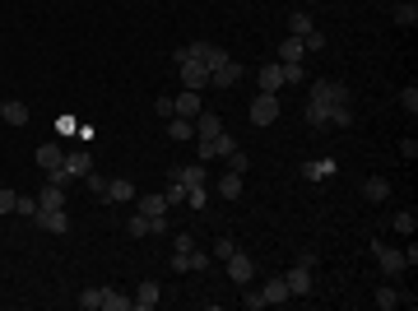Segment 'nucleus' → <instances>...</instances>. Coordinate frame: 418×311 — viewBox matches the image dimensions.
Masks as SVG:
<instances>
[{
	"label": "nucleus",
	"instance_id": "obj_2",
	"mask_svg": "<svg viewBox=\"0 0 418 311\" xmlns=\"http://www.w3.org/2000/svg\"><path fill=\"white\" fill-rule=\"evenodd\" d=\"M372 256H376V265H381V274H386V279H400L404 269H409V265H404V256L395 247H386L381 237H372Z\"/></svg>",
	"mask_w": 418,
	"mask_h": 311
},
{
	"label": "nucleus",
	"instance_id": "obj_40",
	"mask_svg": "<svg viewBox=\"0 0 418 311\" xmlns=\"http://www.w3.org/2000/svg\"><path fill=\"white\" fill-rule=\"evenodd\" d=\"M15 200H19V190L0 186V214H15Z\"/></svg>",
	"mask_w": 418,
	"mask_h": 311
},
{
	"label": "nucleus",
	"instance_id": "obj_45",
	"mask_svg": "<svg viewBox=\"0 0 418 311\" xmlns=\"http://www.w3.org/2000/svg\"><path fill=\"white\" fill-rule=\"evenodd\" d=\"M172 247H177V251H195V237H191V233H177V237H172Z\"/></svg>",
	"mask_w": 418,
	"mask_h": 311
},
{
	"label": "nucleus",
	"instance_id": "obj_13",
	"mask_svg": "<svg viewBox=\"0 0 418 311\" xmlns=\"http://www.w3.org/2000/svg\"><path fill=\"white\" fill-rule=\"evenodd\" d=\"M37 228H46V233H70V214L65 209H37Z\"/></svg>",
	"mask_w": 418,
	"mask_h": 311
},
{
	"label": "nucleus",
	"instance_id": "obj_32",
	"mask_svg": "<svg viewBox=\"0 0 418 311\" xmlns=\"http://www.w3.org/2000/svg\"><path fill=\"white\" fill-rule=\"evenodd\" d=\"M75 302H79L84 311H103V288H84V293H79Z\"/></svg>",
	"mask_w": 418,
	"mask_h": 311
},
{
	"label": "nucleus",
	"instance_id": "obj_27",
	"mask_svg": "<svg viewBox=\"0 0 418 311\" xmlns=\"http://www.w3.org/2000/svg\"><path fill=\"white\" fill-rule=\"evenodd\" d=\"M130 307H135V302L125 293H116L112 283H103V311H130Z\"/></svg>",
	"mask_w": 418,
	"mask_h": 311
},
{
	"label": "nucleus",
	"instance_id": "obj_30",
	"mask_svg": "<svg viewBox=\"0 0 418 311\" xmlns=\"http://www.w3.org/2000/svg\"><path fill=\"white\" fill-rule=\"evenodd\" d=\"M390 228H395V233H404V237H414V228H418V214H414V209H400V214L390 218Z\"/></svg>",
	"mask_w": 418,
	"mask_h": 311
},
{
	"label": "nucleus",
	"instance_id": "obj_23",
	"mask_svg": "<svg viewBox=\"0 0 418 311\" xmlns=\"http://www.w3.org/2000/svg\"><path fill=\"white\" fill-rule=\"evenodd\" d=\"M37 209H65V186L46 181V186L37 190Z\"/></svg>",
	"mask_w": 418,
	"mask_h": 311
},
{
	"label": "nucleus",
	"instance_id": "obj_43",
	"mask_svg": "<svg viewBox=\"0 0 418 311\" xmlns=\"http://www.w3.org/2000/svg\"><path fill=\"white\" fill-rule=\"evenodd\" d=\"M168 181H172V177H168ZM163 195H168V204H186V186H182V181H172Z\"/></svg>",
	"mask_w": 418,
	"mask_h": 311
},
{
	"label": "nucleus",
	"instance_id": "obj_47",
	"mask_svg": "<svg viewBox=\"0 0 418 311\" xmlns=\"http://www.w3.org/2000/svg\"><path fill=\"white\" fill-rule=\"evenodd\" d=\"M307 5H316V0H307Z\"/></svg>",
	"mask_w": 418,
	"mask_h": 311
},
{
	"label": "nucleus",
	"instance_id": "obj_5",
	"mask_svg": "<svg viewBox=\"0 0 418 311\" xmlns=\"http://www.w3.org/2000/svg\"><path fill=\"white\" fill-rule=\"evenodd\" d=\"M228 279H232V283H242V288L256 279V260H251L247 251H232V256H228Z\"/></svg>",
	"mask_w": 418,
	"mask_h": 311
},
{
	"label": "nucleus",
	"instance_id": "obj_35",
	"mask_svg": "<svg viewBox=\"0 0 418 311\" xmlns=\"http://www.w3.org/2000/svg\"><path fill=\"white\" fill-rule=\"evenodd\" d=\"M400 107L409 112V116L418 112V89H414V84H404V89H400Z\"/></svg>",
	"mask_w": 418,
	"mask_h": 311
},
{
	"label": "nucleus",
	"instance_id": "obj_18",
	"mask_svg": "<svg viewBox=\"0 0 418 311\" xmlns=\"http://www.w3.org/2000/svg\"><path fill=\"white\" fill-rule=\"evenodd\" d=\"M65 163V149L56 140H46V144H37V168H46V172H56Z\"/></svg>",
	"mask_w": 418,
	"mask_h": 311
},
{
	"label": "nucleus",
	"instance_id": "obj_31",
	"mask_svg": "<svg viewBox=\"0 0 418 311\" xmlns=\"http://www.w3.org/2000/svg\"><path fill=\"white\" fill-rule=\"evenodd\" d=\"M218 195H223V200H237V195H242V177H237V172H223V181H218Z\"/></svg>",
	"mask_w": 418,
	"mask_h": 311
},
{
	"label": "nucleus",
	"instance_id": "obj_8",
	"mask_svg": "<svg viewBox=\"0 0 418 311\" xmlns=\"http://www.w3.org/2000/svg\"><path fill=\"white\" fill-rule=\"evenodd\" d=\"M261 297H265V307H284V302H293V293H288L284 274H270V279H265V288H261Z\"/></svg>",
	"mask_w": 418,
	"mask_h": 311
},
{
	"label": "nucleus",
	"instance_id": "obj_11",
	"mask_svg": "<svg viewBox=\"0 0 418 311\" xmlns=\"http://www.w3.org/2000/svg\"><path fill=\"white\" fill-rule=\"evenodd\" d=\"M130 302H135V311H154L158 302H163V288H158L154 279H144V283L135 288V297H130Z\"/></svg>",
	"mask_w": 418,
	"mask_h": 311
},
{
	"label": "nucleus",
	"instance_id": "obj_12",
	"mask_svg": "<svg viewBox=\"0 0 418 311\" xmlns=\"http://www.w3.org/2000/svg\"><path fill=\"white\" fill-rule=\"evenodd\" d=\"M172 116H191V121H195V116H200V94H195V89H182V94L172 98Z\"/></svg>",
	"mask_w": 418,
	"mask_h": 311
},
{
	"label": "nucleus",
	"instance_id": "obj_7",
	"mask_svg": "<svg viewBox=\"0 0 418 311\" xmlns=\"http://www.w3.org/2000/svg\"><path fill=\"white\" fill-rule=\"evenodd\" d=\"M335 172H340L335 158H307V163H302V181H330Z\"/></svg>",
	"mask_w": 418,
	"mask_h": 311
},
{
	"label": "nucleus",
	"instance_id": "obj_36",
	"mask_svg": "<svg viewBox=\"0 0 418 311\" xmlns=\"http://www.w3.org/2000/svg\"><path fill=\"white\" fill-rule=\"evenodd\" d=\"M125 233H130V237H149V218H144V214L125 218Z\"/></svg>",
	"mask_w": 418,
	"mask_h": 311
},
{
	"label": "nucleus",
	"instance_id": "obj_14",
	"mask_svg": "<svg viewBox=\"0 0 418 311\" xmlns=\"http://www.w3.org/2000/svg\"><path fill=\"white\" fill-rule=\"evenodd\" d=\"M135 204H139V214H144V218H158V214H168V209H172L163 190H149V195H135Z\"/></svg>",
	"mask_w": 418,
	"mask_h": 311
},
{
	"label": "nucleus",
	"instance_id": "obj_42",
	"mask_svg": "<svg viewBox=\"0 0 418 311\" xmlns=\"http://www.w3.org/2000/svg\"><path fill=\"white\" fill-rule=\"evenodd\" d=\"M84 186H89L93 195L103 200V190H107V177H98V172H89V177H84Z\"/></svg>",
	"mask_w": 418,
	"mask_h": 311
},
{
	"label": "nucleus",
	"instance_id": "obj_37",
	"mask_svg": "<svg viewBox=\"0 0 418 311\" xmlns=\"http://www.w3.org/2000/svg\"><path fill=\"white\" fill-rule=\"evenodd\" d=\"M247 168H251V158L242 154V149H232V154H228V172H237V177H242Z\"/></svg>",
	"mask_w": 418,
	"mask_h": 311
},
{
	"label": "nucleus",
	"instance_id": "obj_16",
	"mask_svg": "<svg viewBox=\"0 0 418 311\" xmlns=\"http://www.w3.org/2000/svg\"><path fill=\"white\" fill-rule=\"evenodd\" d=\"M261 94H279V89H284V84H288V79H284V65L279 61H270V65H261Z\"/></svg>",
	"mask_w": 418,
	"mask_h": 311
},
{
	"label": "nucleus",
	"instance_id": "obj_38",
	"mask_svg": "<svg viewBox=\"0 0 418 311\" xmlns=\"http://www.w3.org/2000/svg\"><path fill=\"white\" fill-rule=\"evenodd\" d=\"M232 251H237V242H232V237L223 233V237H218V242H214V260H228Z\"/></svg>",
	"mask_w": 418,
	"mask_h": 311
},
{
	"label": "nucleus",
	"instance_id": "obj_9",
	"mask_svg": "<svg viewBox=\"0 0 418 311\" xmlns=\"http://www.w3.org/2000/svg\"><path fill=\"white\" fill-rule=\"evenodd\" d=\"M242 75H247V70H242V65L228 56V61H223L214 75H209V84H214V89H237V84H242Z\"/></svg>",
	"mask_w": 418,
	"mask_h": 311
},
{
	"label": "nucleus",
	"instance_id": "obj_24",
	"mask_svg": "<svg viewBox=\"0 0 418 311\" xmlns=\"http://www.w3.org/2000/svg\"><path fill=\"white\" fill-rule=\"evenodd\" d=\"M218 130H223L218 112H200V116H195V140H214Z\"/></svg>",
	"mask_w": 418,
	"mask_h": 311
},
{
	"label": "nucleus",
	"instance_id": "obj_26",
	"mask_svg": "<svg viewBox=\"0 0 418 311\" xmlns=\"http://www.w3.org/2000/svg\"><path fill=\"white\" fill-rule=\"evenodd\" d=\"M28 116H33V112L24 107V103H19V98H10V103H5V107H0V121H10V125H28Z\"/></svg>",
	"mask_w": 418,
	"mask_h": 311
},
{
	"label": "nucleus",
	"instance_id": "obj_29",
	"mask_svg": "<svg viewBox=\"0 0 418 311\" xmlns=\"http://www.w3.org/2000/svg\"><path fill=\"white\" fill-rule=\"evenodd\" d=\"M395 24H400V28H414L418 24V5L414 0H400V5H395Z\"/></svg>",
	"mask_w": 418,
	"mask_h": 311
},
{
	"label": "nucleus",
	"instance_id": "obj_21",
	"mask_svg": "<svg viewBox=\"0 0 418 311\" xmlns=\"http://www.w3.org/2000/svg\"><path fill=\"white\" fill-rule=\"evenodd\" d=\"M168 177H172V181H182V186H204V163H186V168H172Z\"/></svg>",
	"mask_w": 418,
	"mask_h": 311
},
{
	"label": "nucleus",
	"instance_id": "obj_1",
	"mask_svg": "<svg viewBox=\"0 0 418 311\" xmlns=\"http://www.w3.org/2000/svg\"><path fill=\"white\" fill-rule=\"evenodd\" d=\"M307 103H325V107H344L349 103V84H340V79H316L311 84Z\"/></svg>",
	"mask_w": 418,
	"mask_h": 311
},
{
	"label": "nucleus",
	"instance_id": "obj_41",
	"mask_svg": "<svg viewBox=\"0 0 418 311\" xmlns=\"http://www.w3.org/2000/svg\"><path fill=\"white\" fill-rule=\"evenodd\" d=\"M15 214L33 218V214H37V200H33V195H19V200H15Z\"/></svg>",
	"mask_w": 418,
	"mask_h": 311
},
{
	"label": "nucleus",
	"instance_id": "obj_6",
	"mask_svg": "<svg viewBox=\"0 0 418 311\" xmlns=\"http://www.w3.org/2000/svg\"><path fill=\"white\" fill-rule=\"evenodd\" d=\"M61 168L70 172L75 181H84V177L93 172V154H89V149H65V163H61Z\"/></svg>",
	"mask_w": 418,
	"mask_h": 311
},
{
	"label": "nucleus",
	"instance_id": "obj_34",
	"mask_svg": "<svg viewBox=\"0 0 418 311\" xmlns=\"http://www.w3.org/2000/svg\"><path fill=\"white\" fill-rule=\"evenodd\" d=\"M186 204L191 209H204L209 204V186H186Z\"/></svg>",
	"mask_w": 418,
	"mask_h": 311
},
{
	"label": "nucleus",
	"instance_id": "obj_33",
	"mask_svg": "<svg viewBox=\"0 0 418 311\" xmlns=\"http://www.w3.org/2000/svg\"><path fill=\"white\" fill-rule=\"evenodd\" d=\"M330 125H335V130H349V125H354V112H349V103H344V107H330Z\"/></svg>",
	"mask_w": 418,
	"mask_h": 311
},
{
	"label": "nucleus",
	"instance_id": "obj_22",
	"mask_svg": "<svg viewBox=\"0 0 418 311\" xmlns=\"http://www.w3.org/2000/svg\"><path fill=\"white\" fill-rule=\"evenodd\" d=\"M372 302H376V307H381V311H395V307H400V302H404V293H400V288H395V279H390V283H381V288L372 293Z\"/></svg>",
	"mask_w": 418,
	"mask_h": 311
},
{
	"label": "nucleus",
	"instance_id": "obj_39",
	"mask_svg": "<svg viewBox=\"0 0 418 311\" xmlns=\"http://www.w3.org/2000/svg\"><path fill=\"white\" fill-rule=\"evenodd\" d=\"M302 47H307V51H325V33H321V28H311L307 37H302Z\"/></svg>",
	"mask_w": 418,
	"mask_h": 311
},
{
	"label": "nucleus",
	"instance_id": "obj_44",
	"mask_svg": "<svg viewBox=\"0 0 418 311\" xmlns=\"http://www.w3.org/2000/svg\"><path fill=\"white\" fill-rule=\"evenodd\" d=\"M400 154L409 158V163H414V158H418V140H414V135H404V140H400Z\"/></svg>",
	"mask_w": 418,
	"mask_h": 311
},
{
	"label": "nucleus",
	"instance_id": "obj_25",
	"mask_svg": "<svg viewBox=\"0 0 418 311\" xmlns=\"http://www.w3.org/2000/svg\"><path fill=\"white\" fill-rule=\"evenodd\" d=\"M168 140H195V121L191 116H168Z\"/></svg>",
	"mask_w": 418,
	"mask_h": 311
},
{
	"label": "nucleus",
	"instance_id": "obj_46",
	"mask_svg": "<svg viewBox=\"0 0 418 311\" xmlns=\"http://www.w3.org/2000/svg\"><path fill=\"white\" fill-rule=\"evenodd\" d=\"M242 307H251V311H261V307H265V297H261V293H247V297H242Z\"/></svg>",
	"mask_w": 418,
	"mask_h": 311
},
{
	"label": "nucleus",
	"instance_id": "obj_17",
	"mask_svg": "<svg viewBox=\"0 0 418 311\" xmlns=\"http://www.w3.org/2000/svg\"><path fill=\"white\" fill-rule=\"evenodd\" d=\"M284 283H288V293H293V297H307L311 293V269H307V265H293V269L284 274Z\"/></svg>",
	"mask_w": 418,
	"mask_h": 311
},
{
	"label": "nucleus",
	"instance_id": "obj_3",
	"mask_svg": "<svg viewBox=\"0 0 418 311\" xmlns=\"http://www.w3.org/2000/svg\"><path fill=\"white\" fill-rule=\"evenodd\" d=\"M251 125H256V130H261V125H275L279 121V94H256L251 98Z\"/></svg>",
	"mask_w": 418,
	"mask_h": 311
},
{
	"label": "nucleus",
	"instance_id": "obj_4",
	"mask_svg": "<svg viewBox=\"0 0 418 311\" xmlns=\"http://www.w3.org/2000/svg\"><path fill=\"white\" fill-rule=\"evenodd\" d=\"M232 149H237V140H232L228 130H218L214 140H195V154H200V163H209V158H228Z\"/></svg>",
	"mask_w": 418,
	"mask_h": 311
},
{
	"label": "nucleus",
	"instance_id": "obj_20",
	"mask_svg": "<svg viewBox=\"0 0 418 311\" xmlns=\"http://www.w3.org/2000/svg\"><path fill=\"white\" fill-rule=\"evenodd\" d=\"M307 47H302V37H284L279 42V65H302Z\"/></svg>",
	"mask_w": 418,
	"mask_h": 311
},
{
	"label": "nucleus",
	"instance_id": "obj_15",
	"mask_svg": "<svg viewBox=\"0 0 418 311\" xmlns=\"http://www.w3.org/2000/svg\"><path fill=\"white\" fill-rule=\"evenodd\" d=\"M135 195H139L135 181H125V177H112L107 190H103V200H112V204H125V200H135Z\"/></svg>",
	"mask_w": 418,
	"mask_h": 311
},
{
	"label": "nucleus",
	"instance_id": "obj_28",
	"mask_svg": "<svg viewBox=\"0 0 418 311\" xmlns=\"http://www.w3.org/2000/svg\"><path fill=\"white\" fill-rule=\"evenodd\" d=\"M311 28H316V24H311L307 10H293V15H288V33H293V37H307Z\"/></svg>",
	"mask_w": 418,
	"mask_h": 311
},
{
	"label": "nucleus",
	"instance_id": "obj_10",
	"mask_svg": "<svg viewBox=\"0 0 418 311\" xmlns=\"http://www.w3.org/2000/svg\"><path fill=\"white\" fill-rule=\"evenodd\" d=\"M177 65H182V84H186V89H195V94H200L204 84H209V65H204V61H177Z\"/></svg>",
	"mask_w": 418,
	"mask_h": 311
},
{
	"label": "nucleus",
	"instance_id": "obj_19",
	"mask_svg": "<svg viewBox=\"0 0 418 311\" xmlns=\"http://www.w3.org/2000/svg\"><path fill=\"white\" fill-rule=\"evenodd\" d=\"M390 190H395V186H390L386 177H367V181H363V200H372V204H386V200H390Z\"/></svg>",
	"mask_w": 418,
	"mask_h": 311
}]
</instances>
